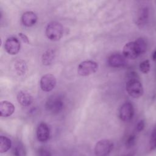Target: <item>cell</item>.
<instances>
[{
	"mask_svg": "<svg viewBox=\"0 0 156 156\" xmlns=\"http://www.w3.org/2000/svg\"><path fill=\"white\" fill-rule=\"evenodd\" d=\"M15 107L13 104L7 101H1L0 103V115L2 117H8L13 114Z\"/></svg>",
	"mask_w": 156,
	"mask_h": 156,
	"instance_id": "12",
	"label": "cell"
},
{
	"mask_svg": "<svg viewBox=\"0 0 156 156\" xmlns=\"http://www.w3.org/2000/svg\"><path fill=\"white\" fill-rule=\"evenodd\" d=\"M17 100L22 106L28 107L32 104L33 98L27 92L21 91H20L17 95Z\"/></svg>",
	"mask_w": 156,
	"mask_h": 156,
	"instance_id": "14",
	"label": "cell"
},
{
	"mask_svg": "<svg viewBox=\"0 0 156 156\" xmlns=\"http://www.w3.org/2000/svg\"><path fill=\"white\" fill-rule=\"evenodd\" d=\"M149 147L151 151L156 149V124L154 125L151 133L149 141Z\"/></svg>",
	"mask_w": 156,
	"mask_h": 156,
	"instance_id": "19",
	"label": "cell"
},
{
	"mask_svg": "<svg viewBox=\"0 0 156 156\" xmlns=\"http://www.w3.org/2000/svg\"><path fill=\"white\" fill-rule=\"evenodd\" d=\"M5 50L7 53L11 55L16 54L20 49V43L16 37L8 38L4 44Z\"/></svg>",
	"mask_w": 156,
	"mask_h": 156,
	"instance_id": "9",
	"label": "cell"
},
{
	"mask_svg": "<svg viewBox=\"0 0 156 156\" xmlns=\"http://www.w3.org/2000/svg\"><path fill=\"white\" fill-rule=\"evenodd\" d=\"M135 41L140 49L141 54L144 53L147 50V43L145 40L143 38H138L135 40Z\"/></svg>",
	"mask_w": 156,
	"mask_h": 156,
	"instance_id": "20",
	"label": "cell"
},
{
	"mask_svg": "<svg viewBox=\"0 0 156 156\" xmlns=\"http://www.w3.org/2000/svg\"><path fill=\"white\" fill-rule=\"evenodd\" d=\"M40 87L44 91H50L56 85V79L51 74H46L43 76L40 79Z\"/></svg>",
	"mask_w": 156,
	"mask_h": 156,
	"instance_id": "8",
	"label": "cell"
},
{
	"mask_svg": "<svg viewBox=\"0 0 156 156\" xmlns=\"http://www.w3.org/2000/svg\"><path fill=\"white\" fill-rule=\"evenodd\" d=\"M98 68V65L96 62L86 60L81 62L77 68V73L80 76H87L95 73Z\"/></svg>",
	"mask_w": 156,
	"mask_h": 156,
	"instance_id": "5",
	"label": "cell"
},
{
	"mask_svg": "<svg viewBox=\"0 0 156 156\" xmlns=\"http://www.w3.org/2000/svg\"><path fill=\"white\" fill-rule=\"evenodd\" d=\"M18 35L19 37H20V38L21 39V40L24 42V43H27L29 44V39H28V37L24 34L23 33H19L18 34Z\"/></svg>",
	"mask_w": 156,
	"mask_h": 156,
	"instance_id": "26",
	"label": "cell"
},
{
	"mask_svg": "<svg viewBox=\"0 0 156 156\" xmlns=\"http://www.w3.org/2000/svg\"><path fill=\"white\" fill-rule=\"evenodd\" d=\"M152 58L153 60L156 61V50L153 52L152 55Z\"/></svg>",
	"mask_w": 156,
	"mask_h": 156,
	"instance_id": "27",
	"label": "cell"
},
{
	"mask_svg": "<svg viewBox=\"0 0 156 156\" xmlns=\"http://www.w3.org/2000/svg\"><path fill=\"white\" fill-rule=\"evenodd\" d=\"M150 68L151 65L149 61L148 60H144L141 62L140 64V69L144 74L148 73L149 71H150Z\"/></svg>",
	"mask_w": 156,
	"mask_h": 156,
	"instance_id": "21",
	"label": "cell"
},
{
	"mask_svg": "<svg viewBox=\"0 0 156 156\" xmlns=\"http://www.w3.org/2000/svg\"><path fill=\"white\" fill-rule=\"evenodd\" d=\"M108 63L112 67H121L126 64V60L124 55L119 54H113L108 57Z\"/></svg>",
	"mask_w": 156,
	"mask_h": 156,
	"instance_id": "11",
	"label": "cell"
},
{
	"mask_svg": "<svg viewBox=\"0 0 156 156\" xmlns=\"http://www.w3.org/2000/svg\"><path fill=\"white\" fill-rule=\"evenodd\" d=\"M45 33L50 40L58 41L63 36V27L60 23L52 21L47 25Z\"/></svg>",
	"mask_w": 156,
	"mask_h": 156,
	"instance_id": "1",
	"label": "cell"
},
{
	"mask_svg": "<svg viewBox=\"0 0 156 156\" xmlns=\"http://www.w3.org/2000/svg\"><path fill=\"white\" fill-rule=\"evenodd\" d=\"M15 69L18 75L25 74L27 70V65L23 60H18L15 63Z\"/></svg>",
	"mask_w": 156,
	"mask_h": 156,
	"instance_id": "18",
	"label": "cell"
},
{
	"mask_svg": "<svg viewBox=\"0 0 156 156\" xmlns=\"http://www.w3.org/2000/svg\"><path fill=\"white\" fill-rule=\"evenodd\" d=\"M37 154L38 156H52L50 151L43 147H40L38 149Z\"/></svg>",
	"mask_w": 156,
	"mask_h": 156,
	"instance_id": "23",
	"label": "cell"
},
{
	"mask_svg": "<svg viewBox=\"0 0 156 156\" xmlns=\"http://www.w3.org/2000/svg\"><path fill=\"white\" fill-rule=\"evenodd\" d=\"M144 126H145V124H144V120H140V121H138V122L137 123L136 126V131L139 132L142 131L144 128Z\"/></svg>",
	"mask_w": 156,
	"mask_h": 156,
	"instance_id": "25",
	"label": "cell"
},
{
	"mask_svg": "<svg viewBox=\"0 0 156 156\" xmlns=\"http://www.w3.org/2000/svg\"><path fill=\"white\" fill-rule=\"evenodd\" d=\"M134 115V109L132 104L127 102L122 105L119 109V116L120 119L123 121H130Z\"/></svg>",
	"mask_w": 156,
	"mask_h": 156,
	"instance_id": "7",
	"label": "cell"
},
{
	"mask_svg": "<svg viewBox=\"0 0 156 156\" xmlns=\"http://www.w3.org/2000/svg\"><path fill=\"white\" fill-rule=\"evenodd\" d=\"M149 17V10L147 7H143L139 11L136 24L139 26H144L147 21Z\"/></svg>",
	"mask_w": 156,
	"mask_h": 156,
	"instance_id": "15",
	"label": "cell"
},
{
	"mask_svg": "<svg viewBox=\"0 0 156 156\" xmlns=\"http://www.w3.org/2000/svg\"><path fill=\"white\" fill-rule=\"evenodd\" d=\"M50 136V130L48 126L44 122H41L37 129V137L40 142L48 140Z\"/></svg>",
	"mask_w": 156,
	"mask_h": 156,
	"instance_id": "10",
	"label": "cell"
},
{
	"mask_svg": "<svg viewBox=\"0 0 156 156\" xmlns=\"http://www.w3.org/2000/svg\"><path fill=\"white\" fill-rule=\"evenodd\" d=\"M55 58V51L53 49L46 51L42 55L41 62L44 65H49L52 63Z\"/></svg>",
	"mask_w": 156,
	"mask_h": 156,
	"instance_id": "16",
	"label": "cell"
},
{
	"mask_svg": "<svg viewBox=\"0 0 156 156\" xmlns=\"http://www.w3.org/2000/svg\"><path fill=\"white\" fill-rule=\"evenodd\" d=\"M45 106L48 112L52 113H57L62 110L63 106V102L59 95L54 94L48 99Z\"/></svg>",
	"mask_w": 156,
	"mask_h": 156,
	"instance_id": "4",
	"label": "cell"
},
{
	"mask_svg": "<svg viewBox=\"0 0 156 156\" xmlns=\"http://www.w3.org/2000/svg\"><path fill=\"white\" fill-rule=\"evenodd\" d=\"M37 20V15L31 11L24 12L21 17L23 24L27 27H30L34 25Z\"/></svg>",
	"mask_w": 156,
	"mask_h": 156,
	"instance_id": "13",
	"label": "cell"
},
{
	"mask_svg": "<svg viewBox=\"0 0 156 156\" xmlns=\"http://www.w3.org/2000/svg\"><path fill=\"white\" fill-rule=\"evenodd\" d=\"M136 137L135 135H130L129 136L127 139L126 141V146L127 148H131L132 147L135 143Z\"/></svg>",
	"mask_w": 156,
	"mask_h": 156,
	"instance_id": "22",
	"label": "cell"
},
{
	"mask_svg": "<svg viewBox=\"0 0 156 156\" xmlns=\"http://www.w3.org/2000/svg\"><path fill=\"white\" fill-rule=\"evenodd\" d=\"M122 54L124 57L129 59H135L141 54L140 49L135 41L127 43L123 47Z\"/></svg>",
	"mask_w": 156,
	"mask_h": 156,
	"instance_id": "6",
	"label": "cell"
},
{
	"mask_svg": "<svg viewBox=\"0 0 156 156\" xmlns=\"http://www.w3.org/2000/svg\"><path fill=\"white\" fill-rule=\"evenodd\" d=\"M12 146V141L5 136H0V152L4 153L7 152Z\"/></svg>",
	"mask_w": 156,
	"mask_h": 156,
	"instance_id": "17",
	"label": "cell"
},
{
	"mask_svg": "<svg viewBox=\"0 0 156 156\" xmlns=\"http://www.w3.org/2000/svg\"><path fill=\"white\" fill-rule=\"evenodd\" d=\"M13 155L14 156H24V153L21 147L17 145L13 149Z\"/></svg>",
	"mask_w": 156,
	"mask_h": 156,
	"instance_id": "24",
	"label": "cell"
},
{
	"mask_svg": "<svg viewBox=\"0 0 156 156\" xmlns=\"http://www.w3.org/2000/svg\"><path fill=\"white\" fill-rule=\"evenodd\" d=\"M126 89L127 93L133 98H140L144 93L142 84L138 79H129L126 85Z\"/></svg>",
	"mask_w": 156,
	"mask_h": 156,
	"instance_id": "2",
	"label": "cell"
},
{
	"mask_svg": "<svg viewBox=\"0 0 156 156\" xmlns=\"http://www.w3.org/2000/svg\"><path fill=\"white\" fill-rule=\"evenodd\" d=\"M113 149V143L109 140L104 139L98 141L94 147L96 156H108Z\"/></svg>",
	"mask_w": 156,
	"mask_h": 156,
	"instance_id": "3",
	"label": "cell"
}]
</instances>
